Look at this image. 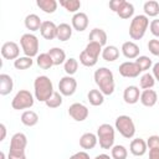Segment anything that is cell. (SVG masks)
Listing matches in <instances>:
<instances>
[{"instance_id":"obj_11","label":"cell","mask_w":159,"mask_h":159,"mask_svg":"<svg viewBox=\"0 0 159 159\" xmlns=\"http://www.w3.org/2000/svg\"><path fill=\"white\" fill-rule=\"evenodd\" d=\"M68 114L70 117L76 120V122H83L88 118V114H89V111L88 108L83 104V103H72L68 108Z\"/></svg>"},{"instance_id":"obj_46","label":"cell","mask_w":159,"mask_h":159,"mask_svg":"<svg viewBox=\"0 0 159 159\" xmlns=\"http://www.w3.org/2000/svg\"><path fill=\"white\" fill-rule=\"evenodd\" d=\"M152 75L155 78V81L159 82V62H157V63L153 65V67H152Z\"/></svg>"},{"instance_id":"obj_29","label":"cell","mask_w":159,"mask_h":159,"mask_svg":"<svg viewBox=\"0 0 159 159\" xmlns=\"http://www.w3.org/2000/svg\"><path fill=\"white\" fill-rule=\"evenodd\" d=\"M36 5L45 14H53L57 10L58 2L56 0H36Z\"/></svg>"},{"instance_id":"obj_39","label":"cell","mask_w":159,"mask_h":159,"mask_svg":"<svg viewBox=\"0 0 159 159\" xmlns=\"http://www.w3.org/2000/svg\"><path fill=\"white\" fill-rule=\"evenodd\" d=\"M135 62L139 66V68H140L142 72H147L150 67H153V61L148 56H139V57L135 58Z\"/></svg>"},{"instance_id":"obj_14","label":"cell","mask_w":159,"mask_h":159,"mask_svg":"<svg viewBox=\"0 0 159 159\" xmlns=\"http://www.w3.org/2000/svg\"><path fill=\"white\" fill-rule=\"evenodd\" d=\"M26 145H27V137L24 133L17 132L10 139V149L9 150H11V152H25Z\"/></svg>"},{"instance_id":"obj_1","label":"cell","mask_w":159,"mask_h":159,"mask_svg":"<svg viewBox=\"0 0 159 159\" xmlns=\"http://www.w3.org/2000/svg\"><path fill=\"white\" fill-rule=\"evenodd\" d=\"M93 78H94V83L97 84L98 89L104 96L113 94L114 88H116V82H114L113 72L109 68H107V67H99L98 70L94 71Z\"/></svg>"},{"instance_id":"obj_51","label":"cell","mask_w":159,"mask_h":159,"mask_svg":"<svg viewBox=\"0 0 159 159\" xmlns=\"http://www.w3.org/2000/svg\"><path fill=\"white\" fill-rule=\"evenodd\" d=\"M158 103H159V98H158Z\"/></svg>"},{"instance_id":"obj_44","label":"cell","mask_w":159,"mask_h":159,"mask_svg":"<svg viewBox=\"0 0 159 159\" xmlns=\"http://www.w3.org/2000/svg\"><path fill=\"white\" fill-rule=\"evenodd\" d=\"M123 2H124V0H112V1H109V9L113 12L117 14V11L120 9V6L123 5Z\"/></svg>"},{"instance_id":"obj_3","label":"cell","mask_w":159,"mask_h":159,"mask_svg":"<svg viewBox=\"0 0 159 159\" xmlns=\"http://www.w3.org/2000/svg\"><path fill=\"white\" fill-rule=\"evenodd\" d=\"M103 47L96 42H88L84 50L80 53V62L84 67H93L97 65L99 55H102Z\"/></svg>"},{"instance_id":"obj_26","label":"cell","mask_w":159,"mask_h":159,"mask_svg":"<svg viewBox=\"0 0 159 159\" xmlns=\"http://www.w3.org/2000/svg\"><path fill=\"white\" fill-rule=\"evenodd\" d=\"M72 26L70 24H66V22H62L60 25H57V40L65 42V41H68L71 37H72Z\"/></svg>"},{"instance_id":"obj_6","label":"cell","mask_w":159,"mask_h":159,"mask_svg":"<svg viewBox=\"0 0 159 159\" xmlns=\"http://www.w3.org/2000/svg\"><path fill=\"white\" fill-rule=\"evenodd\" d=\"M20 46H21V50L25 56L31 57V58L35 56L36 57L39 56V47H40L39 37L36 35H34L32 32H27L21 36Z\"/></svg>"},{"instance_id":"obj_41","label":"cell","mask_w":159,"mask_h":159,"mask_svg":"<svg viewBox=\"0 0 159 159\" xmlns=\"http://www.w3.org/2000/svg\"><path fill=\"white\" fill-rule=\"evenodd\" d=\"M147 145H148V149H158L159 150V135H157V134L150 135L147 139Z\"/></svg>"},{"instance_id":"obj_27","label":"cell","mask_w":159,"mask_h":159,"mask_svg":"<svg viewBox=\"0 0 159 159\" xmlns=\"http://www.w3.org/2000/svg\"><path fill=\"white\" fill-rule=\"evenodd\" d=\"M20 120L26 127H35L39 123V116H37L36 112H34L31 109H27V111L22 112Z\"/></svg>"},{"instance_id":"obj_5","label":"cell","mask_w":159,"mask_h":159,"mask_svg":"<svg viewBox=\"0 0 159 159\" xmlns=\"http://www.w3.org/2000/svg\"><path fill=\"white\" fill-rule=\"evenodd\" d=\"M116 128L108 123H103L97 128V138L102 149H112L116 139Z\"/></svg>"},{"instance_id":"obj_9","label":"cell","mask_w":159,"mask_h":159,"mask_svg":"<svg viewBox=\"0 0 159 159\" xmlns=\"http://www.w3.org/2000/svg\"><path fill=\"white\" fill-rule=\"evenodd\" d=\"M77 91V81L73 76H63L60 82H58V92L65 96V97H70L72 94H75V92Z\"/></svg>"},{"instance_id":"obj_8","label":"cell","mask_w":159,"mask_h":159,"mask_svg":"<svg viewBox=\"0 0 159 159\" xmlns=\"http://www.w3.org/2000/svg\"><path fill=\"white\" fill-rule=\"evenodd\" d=\"M35 99H36L35 96L30 91H27V89H20L14 96V98L11 101V107L15 111L29 109V108H31L34 106Z\"/></svg>"},{"instance_id":"obj_19","label":"cell","mask_w":159,"mask_h":159,"mask_svg":"<svg viewBox=\"0 0 159 159\" xmlns=\"http://www.w3.org/2000/svg\"><path fill=\"white\" fill-rule=\"evenodd\" d=\"M88 40H89V42H96V43H98V45H101L103 47L107 43L108 36H107V32L103 29L94 27V29L91 30V32L88 35Z\"/></svg>"},{"instance_id":"obj_17","label":"cell","mask_w":159,"mask_h":159,"mask_svg":"<svg viewBox=\"0 0 159 159\" xmlns=\"http://www.w3.org/2000/svg\"><path fill=\"white\" fill-rule=\"evenodd\" d=\"M148 150V145H147V140H144L143 138H134L132 139L130 144H129V152L134 155V157H143Z\"/></svg>"},{"instance_id":"obj_22","label":"cell","mask_w":159,"mask_h":159,"mask_svg":"<svg viewBox=\"0 0 159 159\" xmlns=\"http://www.w3.org/2000/svg\"><path fill=\"white\" fill-rule=\"evenodd\" d=\"M12 89H14L12 77L7 73H1L0 75V94L7 96L10 92H12Z\"/></svg>"},{"instance_id":"obj_42","label":"cell","mask_w":159,"mask_h":159,"mask_svg":"<svg viewBox=\"0 0 159 159\" xmlns=\"http://www.w3.org/2000/svg\"><path fill=\"white\" fill-rule=\"evenodd\" d=\"M149 30H150V32H152L153 36L159 37V19H154V20L150 21Z\"/></svg>"},{"instance_id":"obj_21","label":"cell","mask_w":159,"mask_h":159,"mask_svg":"<svg viewBox=\"0 0 159 159\" xmlns=\"http://www.w3.org/2000/svg\"><path fill=\"white\" fill-rule=\"evenodd\" d=\"M98 143V138H97V134L94 133H91V132H87V133H83L80 138V147L82 149H93Z\"/></svg>"},{"instance_id":"obj_32","label":"cell","mask_w":159,"mask_h":159,"mask_svg":"<svg viewBox=\"0 0 159 159\" xmlns=\"http://www.w3.org/2000/svg\"><path fill=\"white\" fill-rule=\"evenodd\" d=\"M60 6H62L66 11L68 12H73V14H77L78 10L81 9L82 4L80 0H60Z\"/></svg>"},{"instance_id":"obj_25","label":"cell","mask_w":159,"mask_h":159,"mask_svg":"<svg viewBox=\"0 0 159 159\" xmlns=\"http://www.w3.org/2000/svg\"><path fill=\"white\" fill-rule=\"evenodd\" d=\"M48 55L51 56L52 58V62H53V66H60V65H63L67 60L66 57V52L65 50H62L61 47H52L48 50Z\"/></svg>"},{"instance_id":"obj_33","label":"cell","mask_w":159,"mask_h":159,"mask_svg":"<svg viewBox=\"0 0 159 159\" xmlns=\"http://www.w3.org/2000/svg\"><path fill=\"white\" fill-rule=\"evenodd\" d=\"M36 63L40 68L42 70H50L52 66H53V62H52V58L51 56L48 55V52H42L40 53L37 57H36Z\"/></svg>"},{"instance_id":"obj_13","label":"cell","mask_w":159,"mask_h":159,"mask_svg":"<svg viewBox=\"0 0 159 159\" xmlns=\"http://www.w3.org/2000/svg\"><path fill=\"white\" fill-rule=\"evenodd\" d=\"M88 16L86 12H82V11H78L77 14H73L72 19H71V26L73 30L78 31V32H82L84 31L87 27H88Z\"/></svg>"},{"instance_id":"obj_37","label":"cell","mask_w":159,"mask_h":159,"mask_svg":"<svg viewBox=\"0 0 159 159\" xmlns=\"http://www.w3.org/2000/svg\"><path fill=\"white\" fill-rule=\"evenodd\" d=\"M63 70L67 76H73L78 70V61L75 57H70L63 63Z\"/></svg>"},{"instance_id":"obj_2","label":"cell","mask_w":159,"mask_h":159,"mask_svg":"<svg viewBox=\"0 0 159 159\" xmlns=\"http://www.w3.org/2000/svg\"><path fill=\"white\" fill-rule=\"evenodd\" d=\"M55 92L53 89V83L50 80V77L41 75L37 76L34 81V96L39 102H46L52 93Z\"/></svg>"},{"instance_id":"obj_47","label":"cell","mask_w":159,"mask_h":159,"mask_svg":"<svg viewBox=\"0 0 159 159\" xmlns=\"http://www.w3.org/2000/svg\"><path fill=\"white\" fill-rule=\"evenodd\" d=\"M0 132H1V135H0V142H4L5 138H6V125L4 123L0 124Z\"/></svg>"},{"instance_id":"obj_20","label":"cell","mask_w":159,"mask_h":159,"mask_svg":"<svg viewBox=\"0 0 159 159\" xmlns=\"http://www.w3.org/2000/svg\"><path fill=\"white\" fill-rule=\"evenodd\" d=\"M139 101L144 107L150 108L158 103V94L154 89H143V92L140 93Z\"/></svg>"},{"instance_id":"obj_40","label":"cell","mask_w":159,"mask_h":159,"mask_svg":"<svg viewBox=\"0 0 159 159\" xmlns=\"http://www.w3.org/2000/svg\"><path fill=\"white\" fill-rule=\"evenodd\" d=\"M148 50L153 56L159 57V40L158 39H152L148 42Z\"/></svg>"},{"instance_id":"obj_18","label":"cell","mask_w":159,"mask_h":159,"mask_svg":"<svg viewBox=\"0 0 159 159\" xmlns=\"http://www.w3.org/2000/svg\"><path fill=\"white\" fill-rule=\"evenodd\" d=\"M140 89L137 86H128L123 91V99L127 104H135L140 98Z\"/></svg>"},{"instance_id":"obj_4","label":"cell","mask_w":159,"mask_h":159,"mask_svg":"<svg viewBox=\"0 0 159 159\" xmlns=\"http://www.w3.org/2000/svg\"><path fill=\"white\" fill-rule=\"evenodd\" d=\"M149 17L145 15H135L130 20L129 25V37L132 40H140L144 37L148 27H149Z\"/></svg>"},{"instance_id":"obj_45","label":"cell","mask_w":159,"mask_h":159,"mask_svg":"<svg viewBox=\"0 0 159 159\" xmlns=\"http://www.w3.org/2000/svg\"><path fill=\"white\" fill-rule=\"evenodd\" d=\"M70 159H91V158H89V154L87 152L81 150V152H77V153L72 154L70 157Z\"/></svg>"},{"instance_id":"obj_49","label":"cell","mask_w":159,"mask_h":159,"mask_svg":"<svg viewBox=\"0 0 159 159\" xmlns=\"http://www.w3.org/2000/svg\"><path fill=\"white\" fill-rule=\"evenodd\" d=\"M93 159H112V157H109V155H108V154H106V153H102V154L96 155Z\"/></svg>"},{"instance_id":"obj_12","label":"cell","mask_w":159,"mask_h":159,"mask_svg":"<svg viewBox=\"0 0 159 159\" xmlns=\"http://www.w3.org/2000/svg\"><path fill=\"white\" fill-rule=\"evenodd\" d=\"M1 56L5 60H16L20 57V46L14 41H6L1 46Z\"/></svg>"},{"instance_id":"obj_15","label":"cell","mask_w":159,"mask_h":159,"mask_svg":"<svg viewBox=\"0 0 159 159\" xmlns=\"http://www.w3.org/2000/svg\"><path fill=\"white\" fill-rule=\"evenodd\" d=\"M40 34L45 40L57 39V25L50 20L42 21V25L40 27Z\"/></svg>"},{"instance_id":"obj_35","label":"cell","mask_w":159,"mask_h":159,"mask_svg":"<svg viewBox=\"0 0 159 159\" xmlns=\"http://www.w3.org/2000/svg\"><path fill=\"white\" fill-rule=\"evenodd\" d=\"M111 157H112V159H127L128 150H127V148L124 145L116 144L111 149Z\"/></svg>"},{"instance_id":"obj_43","label":"cell","mask_w":159,"mask_h":159,"mask_svg":"<svg viewBox=\"0 0 159 159\" xmlns=\"http://www.w3.org/2000/svg\"><path fill=\"white\" fill-rule=\"evenodd\" d=\"M7 159H26V153L25 152H11V150H9Z\"/></svg>"},{"instance_id":"obj_48","label":"cell","mask_w":159,"mask_h":159,"mask_svg":"<svg viewBox=\"0 0 159 159\" xmlns=\"http://www.w3.org/2000/svg\"><path fill=\"white\" fill-rule=\"evenodd\" d=\"M149 159H159V150L149 149Z\"/></svg>"},{"instance_id":"obj_16","label":"cell","mask_w":159,"mask_h":159,"mask_svg":"<svg viewBox=\"0 0 159 159\" xmlns=\"http://www.w3.org/2000/svg\"><path fill=\"white\" fill-rule=\"evenodd\" d=\"M120 51L123 53V56L128 60H135L137 57H139V52H140V48L139 46L134 42V41H125L123 42L122 47H120Z\"/></svg>"},{"instance_id":"obj_7","label":"cell","mask_w":159,"mask_h":159,"mask_svg":"<svg viewBox=\"0 0 159 159\" xmlns=\"http://www.w3.org/2000/svg\"><path fill=\"white\" fill-rule=\"evenodd\" d=\"M114 128L125 139H132L135 134V124H134L133 119L129 116H125V114L118 116L116 118Z\"/></svg>"},{"instance_id":"obj_34","label":"cell","mask_w":159,"mask_h":159,"mask_svg":"<svg viewBox=\"0 0 159 159\" xmlns=\"http://www.w3.org/2000/svg\"><path fill=\"white\" fill-rule=\"evenodd\" d=\"M155 84V78L153 77L152 73L149 72H145L140 76L139 78V86L142 89H152Z\"/></svg>"},{"instance_id":"obj_10","label":"cell","mask_w":159,"mask_h":159,"mask_svg":"<svg viewBox=\"0 0 159 159\" xmlns=\"http://www.w3.org/2000/svg\"><path fill=\"white\" fill-rule=\"evenodd\" d=\"M118 71H119V75L124 78H137L142 73V71L135 61H125V62L120 63Z\"/></svg>"},{"instance_id":"obj_24","label":"cell","mask_w":159,"mask_h":159,"mask_svg":"<svg viewBox=\"0 0 159 159\" xmlns=\"http://www.w3.org/2000/svg\"><path fill=\"white\" fill-rule=\"evenodd\" d=\"M101 56L106 62H114L119 57V48L114 45H107L103 47Z\"/></svg>"},{"instance_id":"obj_38","label":"cell","mask_w":159,"mask_h":159,"mask_svg":"<svg viewBox=\"0 0 159 159\" xmlns=\"http://www.w3.org/2000/svg\"><path fill=\"white\" fill-rule=\"evenodd\" d=\"M62 102H63V99H62V94H61L60 92L55 91V92L52 93V96L45 102V104H46L48 108L53 109V108H58V107L62 104Z\"/></svg>"},{"instance_id":"obj_28","label":"cell","mask_w":159,"mask_h":159,"mask_svg":"<svg viewBox=\"0 0 159 159\" xmlns=\"http://www.w3.org/2000/svg\"><path fill=\"white\" fill-rule=\"evenodd\" d=\"M87 99L89 102L91 106L93 107H98V106H102L103 102H104V94L99 91V89H89V92L87 93Z\"/></svg>"},{"instance_id":"obj_30","label":"cell","mask_w":159,"mask_h":159,"mask_svg":"<svg viewBox=\"0 0 159 159\" xmlns=\"http://www.w3.org/2000/svg\"><path fill=\"white\" fill-rule=\"evenodd\" d=\"M143 10L147 17H157L159 15V2L155 0L145 1L143 5Z\"/></svg>"},{"instance_id":"obj_50","label":"cell","mask_w":159,"mask_h":159,"mask_svg":"<svg viewBox=\"0 0 159 159\" xmlns=\"http://www.w3.org/2000/svg\"><path fill=\"white\" fill-rule=\"evenodd\" d=\"M0 159H6V157H5V153H4L2 150L0 152Z\"/></svg>"},{"instance_id":"obj_23","label":"cell","mask_w":159,"mask_h":159,"mask_svg":"<svg viewBox=\"0 0 159 159\" xmlns=\"http://www.w3.org/2000/svg\"><path fill=\"white\" fill-rule=\"evenodd\" d=\"M24 24H25V27L27 30H30L31 32H35V31H40V27L42 25V20L36 14H29V15H26V17L24 20Z\"/></svg>"},{"instance_id":"obj_36","label":"cell","mask_w":159,"mask_h":159,"mask_svg":"<svg viewBox=\"0 0 159 159\" xmlns=\"http://www.w3.org/2000/svg\"><path fill=\"white\" fill-rule=\"evenodd\" d=\"M34 65V60L31 57H27V56H22V57H19L14 61V67L16 70H20V71H24V70H27L30 68L31 66Z\"/></svg>"},{"instance_id":"obj_31","label":"cell","mask_w":159,"mask_h":159,"mask_svg":"<svg viewBox=\"0 0 159 159\" xmlns=\"http://www.w3.org/2000/svg\"><path fill=\"white\" fill-rule=\"evenodd\" d=\"M117 15L120 17V19H133V15H134V6L132 2H128L124 0L123 5L120 6V9L117 11Z\"/></svg>"}]
</instances>
